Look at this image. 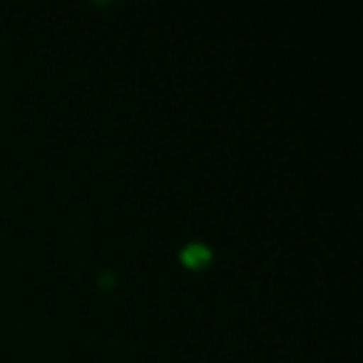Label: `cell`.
Masks as SVG:
<instances>
[{
    "instance_id": "6da1fadb",
    "label": "cell",
    "mask_w": 363,
    "mask_h": 363,
    "mask_svg": "<svg viewBox=\"0 0 363 363\" xmlns=\"http://www.w3.org/2000/svg\"><path fill=\"white\" fill-rule=\"evenodd\" d=\"M209 249L204 244H189V247L182 249V262L187 264V267H204L209 262Z\"/></svg>"
}]
</instances>
